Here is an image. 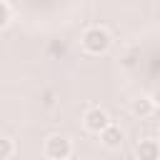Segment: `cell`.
<instances>
[{
    "label": "cell",
    "instance_id": "1",
    "mask_svg": "<svg viewBox=\"0 0 160 160\" xmlns=\"http://www.w3.org/2000/svg\"><path fill=\"white\" fill-rule=\"evenodd\" d=\"M80 45L88 55H105L112 45V35L102 28V25H90L82 38H80Z\"/></svg>",
    "mask_w": 160,
    "mask_h": 160
},
{
    "label": "cell",
    "instance_id": "2",
    "mask_svg": "<svg viewBox=\"0 0 160 160\" xmlns=\"http://www.w3.org/2000/svg\"><path fill=\"white\" fill-rule=\"evenodd\" d=\"M45 155L50 160H68L72 155V142L65 135H50L45 140Z\"/></svg>",
    "mask_w": 160,
    "mask_h": 160
},
{
    "label": "cell",
    "instance_id": "9",
    "mask_svg": "<svg viewBox=\"0 0 160 160\" xmlns=\"http://www.w3.org/2000/svg\"><path fill=\"white\" fill-rule=\"evenodd\" d=\"M150 100H152V105H155V108H160V85H158V88L152 90V95H150Z\"/></svg>",
    "mask_w": 160,
    "mask_h": 160
},
{
    "label": "cell",
    "instance_id": "8",
    "mask_svg": "<svg viewBox=\"0 0 160 160\" xmlns=\"http://www.w3.org/2000/svg\"><path fill=\"white\" fill-rule=\"evenodd\" d=\"M10 15H12V12H10V5H8L5 0H0V28H5V25L10 22Z\"/></svg>",
    "mask_w": 160,
    "mask_h": 160
},
{
    "label": "cell",
    "instance_id": "7",
    "mask_svg": "<svg viewBox=\"0 0 160 160\" xmlns=\"http://www.w3.org/2000/svg\"><path fill=\"white\" fill-rule=\"evenodd\" d=\"M12 152H15L12 140H10V138H5V135H0V160H10V158H12Z\"/></svg>",
    "mask_w": 160,
    "mask_h": 160
},
{
    "label": "cell",
    "instance_id": "5",
    "mask_svg": "<svg viewBox=\"0 0 160 160\" xmlns=\"http://www.w3.org/2000/svg\"><path fill=\"white\" fill-rule=\"evenodd\" d=\"M122 140H125V135H122V130L118 128V125H108L105 130H100V142L105 145V148H110V150H118L120 145H122Z\"/></svg>",
    "mask_w": 160,
    "mask_h": 160
},
{
    "label": "cell",
    "instance_id": "4",
    "mask_svg": "<svg viewBox=\"0 0 160 160\" xmlns=\"http://www.w3.org/2000/svg\"><path fill=\"white\" fill-rule=\"evenodd\" d=\"M135 155L138 160H160V142L152 138H142L135 145Z\"/></svg>",
    "mask_w": 160,
    "mask_h": 160
},
{
    "label": "cell",
    "instance_id": "6",
    "mask_svg": "<svg viewBox=\"0 0 160 160\" xmlns=\"http://www.w3.org/2000/svg\"><path fill=\"white\" fill-rule=\"evenodd\" d=\"M152 110H155V105H152L150 98H138L132 102V115H138V118H150Z\"/></svg>",
    "mask_w": 160,
    "mask_h": 160
},
{
    "label": "cell",
    "instance_id": "3",
    "mask_svg": "<svg viewBox=\"0 0 160 160\" xmlns=\"http://www.w3.org/2000/svg\"><path fill=\"white\" fill-rule=\"evenodd\" d=\"M82 125L88 132H95L100 135V130H105L110 125V115L102 110V108H88L85 110V118H82Z\"/></svg>",
    "mask_w": 160,
    "mask_h": 160
}]
</instances>
